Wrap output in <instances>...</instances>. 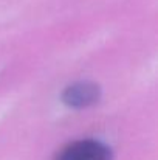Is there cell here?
I'll list each match as a JSON object with an SVG mask.
<instances>
[{
    "instance_id": "6da1fadb",
    "label": "cell",
    "mask_w": 158,
    "mask_h": 160,
    "mask_svg": "<svg viewBox=\"0 0 158 160\" xmlns=\"http://www.w3.org/2000/svg\"><path fill=\"white\" fill-rule=\"evenodd\" d=\"M54 160H112V151L99 140L84 138L62 148Z\"/></svg>"
},
{
    "instance_id": "7a4b0ae2",
    "label": "cell",
    "mask_w": 158,
    "mask_h": 160,
    "mask_svg": "<svg viewBox=\"0 0 158 160\" xmlns=\"http://www.w3.org/2000/svg\"><path fill=\"white\" fill-rule=\"evenodd\" d=\"M99 97H101V89L93 82H74L68 86L62 93L64 103L74 109L92 106L99 100Z\"/></svg>"
}]
</instances>
